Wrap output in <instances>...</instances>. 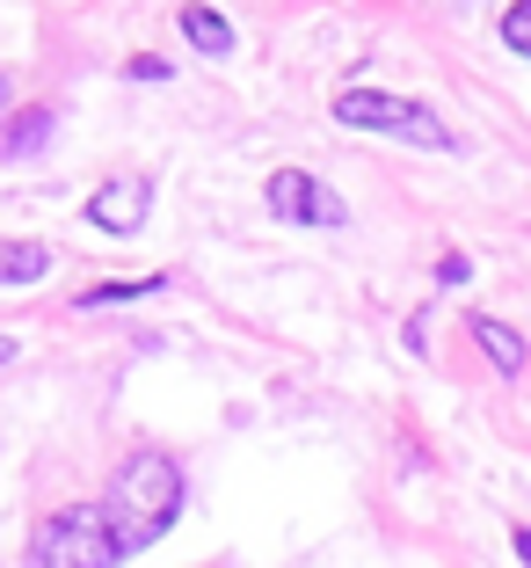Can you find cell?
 <instances>
[{
  "instance_id": "5",
  "label": "cell",
  "mask_w": 531,
  "mask_h": 568,
  "mask_svg": "<svg viewBox=\"0 0 531 568\" xmlns=\"http://www.w3.org/2000/svg\"><path fill=\"white\" fill-rule=\"evenodd\" d=\"M269 212L284 219H314V226H343V197H328V190L314 183V175H299V168H284V175H269Z\"/></svg>"
},
{
  "instance_id": "3",
  "label": "cell",
  "mask_w": 531,
  "mask_h": 568,
  "mask_svg": "<svg viewBox=\"0 0 531 568\" xmlns=\"http://www.w3.org/2000/svg\"><path fill=\"white\" fill-rule=\"evenodd\" d=\"M335 118L357 124V132H394V139H422V146H451V132L422 110V102H394V95H365V88H349L335 102Z\"/></svg>"
},
{
  "instance_id": "2",
  "label": "cell",
  "mask_w": 531,
  "mask_h": 568,
  "mask_svg": "<svg viewBox=\"0 0 531 568\" xmlns=\"http://www.w3.org/2000/svg\"><path fill=\"white\" fill-rule=\"evenodd\" d=\"M116 561H124V539H116L110 510H88V503L51 510L22 554V568H116Z\"/></svg>"
},
{
  "instance_id": "10",
  "label": "cell",
  "mask_w": 531,
  "mask_h": 568,
  "mask_svg": "<svg viewBox=\"0 0 531 568\" xmlns=\"http://www.w3.org/2000/svg\"><path fill=\"white\" fill-rule=\"evenodd\" d=\"M37 270H44V248H37V241H16V248H8V284H30Z\"/></svg>"
},
{
  "instance_id": "4",
  "label": "cell",
  "mask_w": 531,
  "mask_h": 568,
  "mask_svg": "<svg viewBox=\"0 0 531 568\" xmlns=\"http://www.w3.org/2000/svg\"><path fill=\"white\" fill-rule=\"evenodd\" d=\"M146 212H153L146 175H116V183H102L95 197H88V226H102V234H116V241H132L139 226H146Z\"/></svg>"
},
{
  "instance_id": "6",
  "label": "cell",
  "mask_w": 531,
  "mask_h": 568,
  "mask_svg": "<svg viewBox=\"0 0 531 568\" xmlns=\"http://www.w3.org/2000/svg\"><path fill=\"white\" fill-rule=\"evenodd\" d=\"M473 335H481V351L496 357V372H524V343H517L502 321H473Z\"/></svg>"
},
{
  "instance_id": "11",
  "label": "cell",
  "mask_w": 531,
  "mask_h": 568,
  "mask_svg": "<svg viewBox=\"0 0 531 568\" xmlns=\"http://www.w3.org/2000/svg\"><path fill=\"white\" fill-rule=\"evenodd\" d=\"M502 44H510V51H524V59H531V0L502 16Z\"/></svg>"
},
{
  "instance_id": "1",
  "label": "cell",
  "mask_w": 531,
  "mask_h": 568,
  "mask_svg": "<svg viewBox=\"0 0 531 568\" xmlns=\"http://www.w3.org/2000/svg\"><path fill=\"white\" fill-rule=\"evenodd\" d=\"M175 510H183V467H175L167 452H132V459L116 467V488H110V525H116V539H124V554L153 547V539L175 525Z\"/></svg>"
},
{
  "instance_id": "8",
  "label": "cell",
  "mask_w": 531,
  "mask_h": 568,
  "mask_svg": "<svg viewBox=\"0 0 531 568\" xmlns=\"http://www.w3.org/2000/svg\"><path fill=\"white\" fill-rule=\"evenodd\" d=\"M44 139H51V110H22V118L8 124V153H16V161H22V153H37Z\"/></svg>"
},
{
  "instance_id": "9",
  "label": "cell",
  "mask_w": 531,
  "mask_h": 568,
  "mask_svg": "<svg viewBox=\"0 0 531 568\" xmlns=\"http://www.w3.org/2000/svg\"><path fill=\"white\" fill-rule=\"evenodd\" d=\"M146 292H161V277H139V284H88L81 306H116V300H146Z\"/></svg>"
},
{
  "instance_id": "7",
  "label": "cell",
  "mask_w": 531,
  "mask_h": 568,
  "mask_svg": "<svg viewBox=\"0 0 531 568\" xmlns=\"http://www.w3.org/2000/svg\"><path fill=\"white\" fill-rule=\"evenodd\" d=\"M183 37H190L197 51H212V59H226V51H233V30H226L218 16H204V8H190V16H183Z\"/></svg>"
}]
</instances>
